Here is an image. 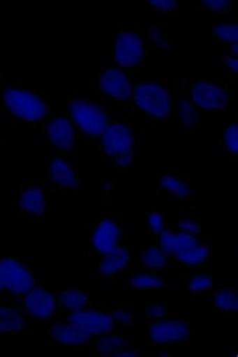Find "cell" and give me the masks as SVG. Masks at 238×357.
Wrapping results in <instances>:
<instances>
[{
  "label": "cell",
  "instance_id": "f546056e",
  "mask_svg": "<svg viewBox=\"0 0 238 357\" xmlns=\"http://www.w3.org/2000/svg\"><path fill=\"white\" fill-rule=\"evenodd\" d=\"M222 146L225 149L226 152L231 155L238 154V123L237 122L230 123L222 132Z\"/></svg>",
  "mask_w": 238,
  "mask_h": 357
},
{
  "label": "cell",
  "instance_id": "1f68e13d",
  "mask_svg": "<svg viewBox=\"0 0 238 357\" xmlns=\"http://www.w3.org/2000/svg\"><path fill=\"white\" fill-rule=\"evenodd\" d=\"M201 6L209 10L210 13L224 15L232 8V1H230V0H202Z\"/></svg>",
  "mask_w": 238,
  "mask_h": 357
},
{
  "label": "cell",
  "instance_id": "b9f144b4",
  "mask_svg": "<svg viewBox=\"0 0 238 357\" xmlns=\"http://www.w3.org/2000/svg\"><path fill=\"white\" fill-rule=\"evenodd\" d=\"M0 295H6V286H4L3 279L0 274Z\"/></svg>",
  "mask_w": 238,
  "mask_h": 357
},
{
  "label": "cell",
  "instance_id": "4316f807",
  "mask_svg": "<svg viewBox=\"0 0 238 357\" xmlns=\"http://www.w3.org/2000/svg\"><path fill=\"white\" fill-rule=\"evenodd\" d=\"M130 285L136 290L161 289L165 286L163 277L155 272H135L130 278Z\"/></svg>",
  "mask_w": 238,
  "mask_h": 357
},
{
  "label": "cell",
  "instance_id": "7402d4cb",
  "mask_svg": "<svg viewBox=\"0 0 238 357\" xmlns=\"http://www.w3.org/2000/svg\"><path fill=\"white\" fill-rule=\"evenodd\" d=\"M210 256H211V247L201 241L196 246L182 252L173 259L180 266L192 269V268L204 266L209 261Z\"/></svg>",
  "mask_w": 238,
  "mask_h": 357
},
{
  "label": "cell",
  "instance_id": "484cf974",
  "mask_svg": "<svg viewBox=\"0 0 238 357\" xmlns=\"http://www.w3.org/2000/svg\"><path fill=\"white\" fill-rule=\"evenodd\" d=\"M185 285L191 296H202L214 289V278L208 272L198 271L187 277Z\"/></svg>",
  "mask_w": 238,
  "mask_h": 357
},
{
  "label": "cell",
  "instance_id": "277c9868",
  "mask_svg": "<svg viewBox=\"0 0 238 357\" xmlns=\"http://www.w3.org/2000/svg\"><path fill=\"white\" fill-rule=\"evenodd\" d=\"M15 298H17L15 305L29 319L47 321L58 317L61 313L57 293L43 285L38 284L31 291Z\"/></svg>",
  "mask_w": 238,
  "mask_h": 357
},
{
  "label": "cell",
  "instance_id": "60d3db41",
  "mask_svg": "<svg viewBox=\"0 0 238 357\" xmlns=\"http://www.w3.org/2000/svg\"><path fill=\"white\" fill-rule=\"evenodd\" d=\"M230 54L233 56H237L238 54V43H232L230 45Z\"/></svg>",
  "mask_w": 238,
  "mask_h": 357
},
{
  "label": "cell",
  "instance_id": "d590c367",
  "mask_svg": "<svg viewBox=\"0 0 238 357\" xmlns=\"http://www.w3.org/2000/svg\"><path fill=\"white\" fill-rule=\"evenodd\" d=\"M149 40L153 45L157 47H163V49H171L170 43L165 40L164 36L160 33L159 29H157L156 25H152L148 31Z\"/></svg>",
  "mask_w": 238,
  "mask_h": 357
},
{
  "label": "cell",
  "instance_id": "8fae6325",
  "mask_svg": "<svg viewBox=\"0 0 238 357\" xmlns=\"http://www.w3.org/2000/svg\"><path fill=\"white\" fill-rule=\"evenodd\" d=\"M145 54L143 38L136 33H119L115 45V61L120 68H135L141 65Z\"/></svg>",
  "mask_w": 238,
  "mask_h": 357
},
{
  "label": "cell",
  "instance_id": "f35d334b",
  "mask_svg": "<svg viewBox=\"0 0 238 357\" xmlns=\"http://www.w3.org/2000/svg\"><path fill=\"white\" fill-rule=\"evenodd\" d=\"M140 356H142L141 351L138 349H133V347H131L118 350L112 357H138Z\"/></svg>",
  "mask_w": 238,
  "mask_h": 357
},
{
  "label": "cell",
  "instance_id": "836d02e7",
  "mask_svg": "<svg viewBox=\"0 0 238 357\" xmlns=\"http://www.w3.org/2000/svg\"><path fill=\"white\" fill-rule=\"evenodd\" d=\"M176 229L180 231V232L198 236V237L202 233V227H201L200 224L194 221L193 219L187 218V217H181L179 221H178L177 227H176Z\"/></svg>",
  "mask_w": 238,
  "mask_h": 357
},
{
  "label": "cell",
  "instance_id": "9a60e30c",
  "mask_svg": "<svg viewBox=\"0 0 238 357\" xmlns=\"http://www.w3.org/2000/svg\"><path fill=\"white\" fill-rule=\"evenodd\" d=\"M20 211L29 219H40L47 211V196L40 185H27L22 187L18 199Z\"/></svg>",
  "mask_w": 238,
  "mask_h": 357
},
{
  "label": "cell",
  "instance_id": "74e56055",
  "mask_svg": "<svg viewBox=\"0 0 238 357\" xmlns=\"http://www.w3.org/2000/svg\"><path fill=\"white\" fill-rule=\"evenodd\" d=\"M221 63L226 66V68L230 70L231 73H235L237 75L238 72V59L237 56H225L222 57Z\"/></svg>",
  "mask_w": 238,
  "mask_h": 357
},
{
  "label": "cell",
  "instance_id": "e575fe53",
  "mask_svg": "<svg viewBox=\"0 0 238 357\" xmlns=\"http://www.w3.org/2000/svg\"><path fill=\"white\" fill-rule=\"evenodd\" d=\"M149 4L163 13H172L178 8V2L176 0H149Z\"/></svg>",
  "mask_w": 238,
  "mask_h": 357
},
{
  "label": "cell",
  "instance_id": "7c38bea8",
  "mask_svg": "<svg viewBox=\"0 0 238 357\" xmlns=\"http://www.w3.org/2000/svg\"><path fill=\"white\" fill-rule=\"evenodd\" d=\"M52 342L63 349H84L91 345L94 338L66 318L54 320L50 327Z\"/></svg>",
  "mask_w": 238,
  "mask_h": 357
},
{
  "label": "cell",
  "instance_id": "3957f363",
  "mask_svg": "<svg viewBox=\"0 0 238 357\" xmlns=\"http://www.w3.org/2000/svg\"><path fill=\"white\" fill-rule=\"evenodd\" d=\"M68 116L75 127L91 139H100L112 123L104 107L82 98H70Z\"/></svg>",
  "mask_w": 238,
  "mask_h": 357
},
{
  "label": "cell",
  "instance_id": "ee69618b",
  "mask_svg": "<svg viewBox=\"0 0 238 357\" xmlns=\"http://www.w3.org/2000/svg\"><path fill=\"white\" fill-rule=\"evenodd\" d=\"M170 356V354H159V356H163V357L164 356Z\"/></svg>",
  "mask_w": 238,
  "mask_h": 357
},
{
  "label": "cell",
  "instance_id": "8d00e7d4",
  "mask_svg": "<svg viewBox=\"0 0 238 357\" xmlns=\"http://www.w3.org/2000/svg\"><path fill=\"white\" fill-rule=\"evenodd\" d=\"M146 315L151 321H156V320L163 319L166 317V310L161 304H152L146 311Z\"/></svg>",
  "mask_w": 238,
  "mask_h": 357
},
{
  "label": "cell",
  "instance_id": "8992f818",
  "mask_svg": "<svg viewBox=\"0 0 238 357\" xmlns=\"http://www.w3.org/2000/svg\"><path fill=\"white\" fill-rule=\"evenodd\" d=\"M101 149L107 159L114 160L132 155L135 136L128 123L112 122L101 137Z\"/></svg>",
  "mask_w": 238,
  "mask_h": 357
},
{
  "label": "cell",
  "instance_id": "603a6c76",
  "mask_svg": "<svg viewBox=\"0 0 238 357\" xmlns=\"http://www.w3.org/2000/svg\"><path fill=\"white\" fill-rule=\"evenodd\" d=\"M169 257L157 245L149 246L140 254L139 264L142 270L149 272L163 271L168 266Z\"/></svg>",
  "mask_w": 238,
  "mask_h": 357
},
{
  "label": "cell",
  "instance_id": "2e32d148",
  "mask_svg": "<svg viewBox=\"0 0 238 357\" xmlns=\"http://www.w3.org/2000/svg\"><path fill=\"white\" fill-rule=\"evenodd\" d=\"M200 242L198 236L180 232L177 229L166 227L161 234L157 236V246L172 259Z\"/></svg>",
  "mask_w": 238,
  "mask_h": 357
},
{
  "label": "cell",
  "instance_id": "5b68a950",
  "mask_svg": "<svg viewBox=\"0 0 238 357\" xmlns=\"http://www.w3.org/2000/svg\"><path fill=\"white\" fill-rule=\"evenodd\" d=\"M0 274L8 297L22 296L38 285L33 269L17 257H0Z\"/></svg>",
  "mask_w": 238,
  "mask_h": 357
},
{
  "label": "cell",
  "instance_id": "ffe728a7",
  "mask_svg": "<svg viewBox=\"0 0 238 357\" xmlns=\"http://www.w3.org/2000/svg\"><path fill=\"white\" fill-rule=\"evenodd\" d=\"M91 345L94 352L98 356L112 357L118 350L133 347V343L131 338L122 334L112 333L94 338Z\"/></svg>",
  "mask_w": 238,
  "mask_h": 357
},
{
  "label": "cell",
  "instance_id": "d6a6232c",
  "mask_svg": "<svg viewBox=\"0 0 238 357\" xmlns=\"http://www.w3.org/2000/svg\"><path fill=\"white\" fill-rule=\"evenodd\" d=\"M110 314H111L116 325H120L122 327H131L133 325V313L129 309L114 308L110 310Z\"/></svg>",
  "mask_w": 238,
  "mask_h": 357
},
{
  "label": "cell",
  "instance_id": "d4e9b609",
  "mask_svg": "<svg viewBox=\"0 0 238 357\" xmlns=\"http://www.w3.org/2000/svg\"><path fill=\"white\" fill-rule=\"evenodd\" d=\"M212 305L223 314L235 315L238 312V292L232 288H221L212 295Z\"/></svg>",
  "mask_w": 238,
  "mask_h": 357
},
{
  "label": "cell",
  "instance_id": "9c48e42d",
  "mask_svg": "<svg viewBox=\"0 0 238 357\" xmlns=\"http://www.w3.org/2000/svg\"><path fill=\"white\" fill-rule=\"evenodd\" d=\"M70 324L81 328L91 337L115 333L117 325L110 314V311L104 309L88 307L77 312L68 313L65 317Z\"/></svg>",
  "mask_w": 238,
  "mask_h": 357
},
{
  "label": "cell",
  "instance_id": "83f0119b",
  "mask_svg": "<svg viewBox=\"0 0 238 357\" xmlns=\"http://www.w3.org/2000/svg\"><path fill=\"white\" fill-rule=\"evenodd\" d=\"M177 114L183 128L190 129L198 121V109L192 104L188 97H181L177 102Z\"/></svg>",
  "mask_w": 238,
  "mask_h": 357
},
{
  "label": "cell",
  "instance_id": "30bf717a",
  "mask_svg": "<svg viewBox=\"0 0 238 357\" xmlns=\"http://www.w3.org/2000/svg\"><path fill=\"white\" fill-rule=\"evenodd\" d=\"M122 226L112 217H103L94 226L90 236L91 251L103 256L123 243Z\"/></svg>",
  "mask_w": 238,
  "mask_h": 357
},
{
  "label": "cell",
  "instance_id": "7a4b0ae2",
  "mask_svg": "<svg viewBox=\"0 0 238 357\" xmlns=\"http://www.w3.org/2000/svg\"><path fill=\"white\" fill-rule=\"evenodd\" d=\"M134 104L153 120H166L173 109L170 89L156 82H140L133 88Z\"/></svg>",
  "mask_w": 238,
  "mask_h": 357
},
{
  "label": "cell",
  "instance_id": "ab89813d",
  "mask_svg": "<svg viewBox=\"0 0 238 357\" xmlns=\"http://www.w3.org/2000/svg\"><path fill=\"white\" fill-rule=\"evenodd\" d=\"M116 166L120 169H127L129 167H131L133 162V154L124 155V157L119 158V159H116L115 161Z\"/></svg>",
  "mask_w": 238,
  "mask_h": 357
},
{
  "label": "cell",
  "instance_id": "52a82bcc",
  "mask_svg": "<svg viewBox=\"0 0 238 357\" xmlns=\"http://www.w3.org/2000/svg\"><path fill=\"white\" fill-rule=\"evenodd\" d=\"M149 341L156 347H173L188 342L192 336L191 325L184 320L160 319L149 326Z\"/></svg>",
  "mask_w": 238,
  "mask_h": 357
},
{
  "label": "cell",
  "instance_id": "cb8c5ba5",
  "mask_svg": "<svg viewBox=\"0 0 238 357\" xmlns=\"http://www.w3.org/2000/svg\"><path fill=\"white\" fill-rule=\"evenodd\" d=\"M158 185L167 193L179 201H185L193 193L191 185L184 178L176 176H164L158 181Z\"/></svg>",
  "mask_w": 238,
  "mask_h": 357
},
{
  "label": "cell",
  "instance_id": "ac0fdd59",
  "mask_svg": "<svg viewBox=\"0 0 238 357\" xmlns=\"http://www.w3.org/2000/svg\"><path fill=\"white\" fill-rule=\"evenodd\" d=\"M132 251L126 244L119 245L114 250L100 256L99 273L104 278H114L130 267Z\"/></svg>",
  "mask_w": 238,
  "mask_h": 357
},
{
  "label": "cell",
  "instance_id": "6da1fadb",
  "mask_svg": "<svg viewBox=\"0 0 238 357\" xmlns=\"http://www.w3.org/2000/svg\"><path fill=\"white\" fill-rule=\"evenodd\" d=\"M2 98L6 109L20 120L34 123L49 120V100L29 89L6 88Z\"/></svg>",
  "mask_w": 238,
  "mask_h": 357
},
{
  "label": "cell",
  "instance_id": "4dcf8cb0",
  "mask_svg": "<svg viewBox=\"0 0 238 357\" xmlns=\"http://www.w3.org/2000/svg\"><path fill=\"white\" fill-rule=\"evenodd\" d=\"M147 224L151 234L158 236L161 234L166 228L163 214L156 211H151L148 214Z\"/></svg>",
  "mask_w": 238,
  "mask_h": 357
},
{
  "label": "cell",
  "instance_id": "d6986e66",
  "mask_svg": "<svg viewBox=\"0 0 238 357\" xmlns=\"http://www.w3.org/2000/svg\"><path fill=\"white\" fill-rule=\"evenodd\" d=\"M59 312H77L82 309L91 307V297L84 290L77 288H68L57 293Z\"/></svg>",
  "mask_w": 238,
  "mask_h": 357
},
{
  "label": "cell",
  "instance_id": "ba28073f",
  "mask_svg": "<svg viewBox=\"0 0 238 357\" xmlns=\"http://www.w3.org/2000/svg\"><path fill=\"white\" fill-rule=\"evenodd\" d=\"M188 98L198 109L205 112H221L230 104L226 89L216 82L199 81L190 86Z\"/></svg>",
  "mask_w": 238,
  "mask_h": 357
},
{
  "label": "cell",
  "instance_id": "5bb4252c",
  "mask_svg": "<svg viewBox=\"0 0 238 357\" xmlns=\"http://www.w3.org/2000/svg\"><path fill=\"white\" fill-rule=\"evenodd\" d=\"M133 88L131 79L122 68H107L101 75V91L118 102L131 100Z\"/></svg>",
  "mask_w": 238,
  "mask_h": 357
},
{
  "label": "cell",
  "instance_id": "e0dca14e",
  "mask_svg": "<svg viewBox=\"0 0 238 357\" xmlns=\"http://www.w3.org/2000/svg\"><path fill=\"white\" fill-rule=\"evenodd\" d=\"M50 178L52 185L63 191H75L81 185L79 174L74 164L63 157L52 158Z\"/></svg>",
  "mask_w": 238,
  "mask_h": 357
},
{
  "label": "cell",
  "instance_id": "7bdbcfd3",
  "mask_svg": "<svg viewBox=\"0 0 238 357\" xmlns=\"http://www.w3.org/2000/svg\"><path fill=\"white\" fill-rule=\"evenodd\" d=\"M2 70V59H1V52H0V73H1Z\"/></svg>",
  "mask_w": 238,
  "mask_h": 357
},
{
  "label": "cell",
  "instance_id": "f1b7e54d",
  "mask_svg": "<svg viewBox=\"0 0 238 357\" xmlns=\"http://www.w3.org/2000/svg\"><path fill=\"white\" fill-rule=\"evenodd\" d=\"M214 34L215 38L222 43H238V25L235 22H221L214 25Z\"/></svg>",
  "mask_w": 238,
  "mask_h": 357
},
{
  "label": "cell",
  "instance_id": "4fadbf2b",
  "mask_svg": "<svg viewBox=\"0 0 238 357\" xmlns=\"http://www.w3.org/2000/svg\"><path fill=\"white\" fill-rule=\"evenodd\" d=\"M45 135L50 146L58 152H70L77 141L75 127L68 116H52L47 121Z\"/></svg>",
  "mask_w": 238,
  "mask_h": 357
},
{
  "label": "cell",
  "instance_id": "44dd1931",
  "mask_svg": "<svg viewBox=\"0 0 238 357\" xmlns=\"http://www.w3.org/2000/svg\"><path fill=\"white\" fill-rule=\"evenodd\" d=\"M27 317L17 305L0 304V334H11L24 331Z\"/></svg>",
  "mask_w": 238,
  "mask_h": 357
}]
</instances>
